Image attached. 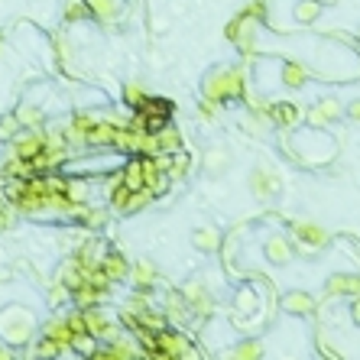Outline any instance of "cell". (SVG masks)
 Masks as SVG:
<instances>
[{
	"mask_svg": "<svg viewBox=\"0 0 360 360\" xmlns=\"http://www.w3.org/2000/svg\"><path fill=\"white\" fill-rule=\"evenodd\" d=\"M202 91H205L208 101H231V97L240 95V78H237L234 72L214 68V72H208V78H205Z\"/></svg>",
	"mask_w": 360,
	"mask_h": 360,
	"instance_id": "1",
	"label": "cell"
},
{
	"mask_svg": "<svg viewBox=\"0 0 360 360\" xmlns=\"http://www.w3.org/2000/svg\"><path fill=\"white\" fill-rule=\"evenodd\" d=\"M234 305L240 308V312H250V308H254V292H250V289H240L237 299H234Z\"/></svg>",
	"mask_w": 360,
	"mask_h": 360,
	"instance_id": "21",
	"label": "cell"
},
{
	"mask_svg": "<svg viewBox=\"0 0 360 360\" xmlns=\"http://www.w3.org/2000/svg\"><path fill=\"white\" fill-rule=\"evenodd\" d=\"M341 117H348V107L341 104L338 97H321V101L308 111V124L325 127V124H338Z\"/></svg>",
	"mask_w": 360,
	"mask_h": 360,
	"instance_id": "2",
	"label": "cell"
},
{
	"mask_svg": "<svg viewBox=\"0 0 360 360\" xmlns=\"http://www.w3.org/2000/svg\"><path fill=\"white\" fill-rule=\"evenodd\" d=\"M283 312H289V315H312L315 312V299L308 292H302V289H292V292L283 296Z\"/></svg>",
	"mask_w": 360,
	"mask_h": 360,
	"instance_id": "8",
	"label": "cell"
},
{
	"mask_svg": "<svg viewBox=\"0 0 360 360\" xmlns=\"http://www.w3.org/2000/svg\"><path fill=\"white\" fill-rule=\"evenodd\" d=\"M292 237H296V244L305 250V254H315L321 247H328V234L325 227H318V224H292Z\"/></svg>",
	"mask_w": 360,
	"mask_h": 360,
	"instance_id": "4",
	"label": "cell"
},
{
	"mask_svg": "<svg viewBox=\"0 0 360 360\" xmlns=\"http://www.w3.org/2000/svg\"><path fill=\"white\" fill-rule=\"evenodd\" d=\"M88 13H91V7H88L85 0H72V3H65V20H68V23L85 20Z\"/></svg>",
	"mask_w": 360,
	"mask_h": 360,
	"instance_id": "18",
	"label": "cell"
},
{
	"mask_svg": "<svg viewBox=\"0 0 360 360\" xmlns=\"http://www.w3.org/2000/svg\"><path fill=\"white\" fill-rule=\"evenodd\" d=\"M273 120L276 124H283V127H289V124H296L299 120V114H296V107L292 104H279L276 107V114H273Z\"/></svg>",
	"mask_w": 360,
	"mask_h": 360,
	"instance_id": "20",
	"label": "cell"
},
{
	"mask_svg": "<svg viewBox=\"0 0 360 360\" xmlns=\"http://www.w3.org/2000/svg\"><path fill=\"white\" fill-rule=\"evenodd\" d=\"M39 149H43V137H26V140H20V143H17V156L30 159L32 153H39Z\"/></svg>",
	"mask_w": 360,
	"mask_h": 360,
	"instance_id": "19",
	"label": "cell"
},
{
	"mask_svg": "<svg viewBox=\"0 0 360 360\" xmlns=\"http://www.w3.org/2000/svg\"><path fill=\"white\" fill-rule=\"evenodd\" d=\"M325 292H328V296H354V292H360V276L331 273L328 279H325Z\"/></svg>",
	"mask_w": 360,
	"mask_h": 360,
	"instance_id": "7",
	"label": "cell"
},
{
	"mask_svg": "<svg viewBox=\"0 0 360 360\" xmlns=\"http://www.w3.org/2000/svg\"><path fill=\"white\" fill-rule=\"evenodd\" d=\"M308 82V72L299 62H286L283 65V85L286 88H302Z\"/></svg>",
	"mask_w": 360,
	"mask_h": 360,
	"instance_id": "12",
	"label": "cell"
},
{
	"mask_svg": "<svg viewBox=\"0 0 360 360\" xmlns=\"http://www.w3.org/2000/svg\"><path fill=\"white\" fill-rule=\"evenodd\" d=\"M182 292H185V302H189L191 308H198V312H202V315H208V308H211V302H208V296H205V286H198V283H189V286L182 289Z\"/></svg>",
	"mask_w": 360,
	"mask_h": 360,
	"instance_id": "11",
	"label": "cell"
},
{
	"mask_svg": "<svg viewBox=\"0 0 360 360\" xmlns=\"http://www.w3.org/2000/svg\"><path fill=\"white\" fill-rule=\"evenodd\" d=\"M85 3L91 7L95 17H101V20H114L117 10H120V3H117V0H85Z\"/></svg>",
	"mask_w": 360,
	"mask_h": 360,
	"instance_id": "14",
	"label": "cell"
},
{
	"mask_svg": "<svg viewBox=\"0 0 360 360\" xmlns=\"http://www.w3.org/2000/svg\"><path fill=\"white\" fill-rule=\"evenodd\" d=\"M88 318V331H91V334H104L107 331V321L101 315H85Z\"/></svg>",
	"mask_w": 360,
	"mask_h": 360,
	"instance_id": "22",
	"label": "cell"
},
{
	"mask_svg": "<svg viewBox=\"0 0 360 360\" xmlns=\"http://www.w3.org/2000/svg\"><path fill=\"white\" fill-rule=\"evenodd\" d=\"M140 97H143V91H140L137 85H130V88H127V101H130V104H137Z\"/></svg>",
	"mask_w": 360,
	"mask_h": 360,
	"instance_id": "26",
	"label": "cell"
},
{
	"mask_svg": "<svg viewBox=\"0 0 360 360\" xmlns=\"http://www.w3.org/2000/svg\"><path fill=\"white\" fill-rule=\"evenodd\" d=\"M348 117L360 120V101H350V104H348Z\"/></svg>",
	"mask_w": 360,
	"mask_h": 360,
	"instance_id": "27",
	"label": "cell"
},
{
	"mask_svg": "<svg viewBox=\"0 0 360 360\" xmlns=\"http://www.w3.org/2000/svg\"><path fill=\"white\" fill-rule=\"evenodd\" d=\"M231 357L234 360H247V357H263V348H260V341H240L237 348L231 350Z\"/></svg>",
	"mask_w": 360,
	"mask_h": 360,
	"instance_id": "17",
	"label": "cell"
},
{
	"mask_svg": "<svg viewBox=\"0 0 360 360\" xmlns=\"http://www.w3.org/2000/svg\"><path fill=\"white\" fill-rule=\"evenodd\" d=\"M263 256L273 266H289L292 260H296V247H292V240H289V237H283V234H273V237H266V240H263Z\"/></svg>",
	"mask_w": 360,
	"mask_h": 360,
	"instance_id": "3",
	"label": "cell"
},
{
	"mask_svg": "<svg viewBox=\"0 0 360 360\" xmlns=\"http://www.w3.org/2000/svg\"><path fill=\"white\" fill-rule=\"evenodd\" d=\"M153 279H156V266L149 263V260H140V263L133 266V283L143 289V286H149Z\"/></svg>",
	"mask_w": 360,
	"mask_h": 360,
	"instance_id": "16",
	"label": "cell"
},
{
	"mask_svg": "<svg viewBox=\"0 0 360 360\" xmlns=\"http://www.w3.org/2000/svg\"><path fill=\"white\" fill-rule=\"evenodd\" d=\"M250 189H254V195L260 202H269V198L279 195V179H276V172H269L266 166H256V169L250 172Z\"/></svg>",
	"mask_w": 360,
	"mask_h": 360,
	"instance_id": "5",
	"label": "cell"
},
{
	"mask_svg": "<svg viewBox=\"0 0 360 360\" xmlns=\"http://www.w3.org/2000/svg\"><path fill=\"white\" fill-rule=\"evenodd\" d=\"M104 273L111 276V279H124V276L130 273V266H127V260H124L120 254H111L104 260Z\"/></svg>",
	"mask_w": 360,
	"mask_h": 360,
	"instance_id": "15",
	"label": "cell"
},
{
	"mask_svg": "<svg viewBox=\"0 0 360 360\" xmlns=\"http://www.w3.org/2000/svg\"><path fill=\"white\" fill-rule=\"evenodd\" d=\"M191 244H195L198 254H214V250L221 247V231L211 227V224H208V227H195V231H191Z\"/></svg>",
	"mask_w": 360,
	"mask_h": 360,
	"instance_id": "9",
	"label": "cell"
},
{
	"mask_svg": "<svg viewBox=\"0 0 360 360\" xmlns=\"http://www.w3.org/2000/svg\"><path fill=\"white\" fill-rule=\"evenodd\" d=\"M43 334L46 338H53L55 344H72V338H75L68 321H49V325L43 328Z\"/></svg>",
	"mask_w": 360,
	"mask_h": 360,
	"instance_id": "13",
	"label": "cell"
},
{
	"mask_svg": "<svg viewBox=\"0 0 360 360\" xmlns=\"http://www.w3.org/2000/svg\"><path fill=\"white\" fill-rule=\"evenodd\" d=\"M292 17H296V23L308 26V23H315L318 17H321V3H318V0H299Z\"/></svg>",
	"mask_w": 360,
	"mask_h": 360,
	"instance_id": "10",
	"label": "cell"
},
{
	"mask_svg": "<svg viewBox=\"0 0 360 360\" xmlns=\"http://www.w3.org/2000/svg\"><path fill=\"white\" fill-rule=\"evenodd\" d=\"M350 318H354V325H360V292H357V299L350 302Z\"/></svg>",
	"mask_w": 360,
	"mask_h": 360,
	"instance_id": "25",
	"label": "cell"
},
{
	"mask_svg": "<svg viewBox=\"0 0 360 360\" xmlns=\"http://www.w3.org/2000/svg\"><path fill=\"white\" fill-rule=\"evenodd\" d=\"M20 120H23V124H36V120H39V114H36V111H32V107H23Z\"/></svg>",
	"mask_w": 360,
	"mask_h": 360,
	"instance_id": "24",
	"label": "cell"
},
{
	"mask_svg": "<svg viewBox=\"0 0 360 360\" xmlns=\"http://www.w3.org/2000/svg\"><path fill=\"white\" fill-rule=\"evenodd\" d=\"M36 354H46V357H55V354H59V348H55V341H53V338H43V341H39V348H36Z\"/></svg>",
	"mask_w": 360,
	"mask_h": 360,
	"instance_id": "23",
	"label": "cell"
},
{
	"mask_svg": "<svg viewBox=\"0 0 360 360\" xmlns=\"http://www.w3.org/2000/svg\"><path fill=\"white\" fill-rule=\"evenodd\" d=\"M231 166V149L227 146H208L202 156V169L208 179H221L224 172Z\"/></svg>",
	"mask_w": 360,
	"mask_h": 360,
	"instance_id": "6",
	"label": "cell"
}]
</instances>
